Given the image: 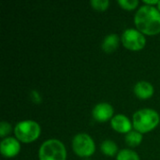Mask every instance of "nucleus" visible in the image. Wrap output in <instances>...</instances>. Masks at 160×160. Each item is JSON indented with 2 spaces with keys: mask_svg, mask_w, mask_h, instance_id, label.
<instances>
[{
  "mask_svg": "<svg viewBox=\"0 0 160 160\" xmlns=\"http://www.w3.org/2000/svg\"><path fill=\"white\" fill-rule=\"evenodd\" d=\"M137 29L145 35L153 36L160 33V12L154 6L141 7L134 18Z\"/></svg>",
  "mask_w": 160,
  "mask_h": 160,
  "instance_id": "obj_1",
  "label": "nucleus"
},
{
  "mask_svg": "<svg viewBox=\"0 0 160 160\" xmlns=\"http://www.w3.org/2000/svg\"><path fill=\"white\" fill-rule=\"evenodd\" d=\"M133 128L136 131L143 134L155 129L160 122L159 114L152 109H142L133 115Z\"/></svg>",
  "mask_w": 160,
  "mask_h": 160,
  "instance_id": "obj_2",
  "label": "nucleus"
},
{
  "mask_svg": "<svg viewBox=\"0 0 160 160\" xmlns=\"http://www.w3.org/2000/svg\"><path fill=\"white\" fill-rule=\"evenodd\" d=\"M38 158L39 160H66L67 151L60 141L51 139L40 146Z\"/></svg>",
  "mask_w": 160,
  "mask_h": 160,
  "instance_id": "obj_3",
  "label": "nucleus"
},
{
  "mask_svg": "<svg viewBox=\"0 0 160 160\" xmlns=\"http://www.w3.org/2000/svg\"><path fill=\"white\" fill-rule=\"evenodd\" d=\"M14 134L18 141L24 143H30L35 142L39 137L40 127L35 121H22L16 125Z\"/></svg>",
  "mask_w": 160,
  "mask_h": 160,
  "instance_id": "obj_4",
  "label": "nucleus"
},
{
  "mask_svg": "<svg viewBox=\"0 0 160 160\" xmlns=\"http://www.w3.org/2000/svg\"><path fill=\"white\" fill-rule=\"evenodd\" d=\"M72 149L81 158H88L95 153L96 145L93 139L86 133L77 134L72 140Z\"/></svg>",
  "mask_w": 160,
  "mask_h": 160,
  "instance_id": "obj_5",
  "label": "nucleus"
},
{
  "mask_svg": "<svg viewBox=\"0 0 160 160\" xmlns=\"http://www.w3.org/2000/svg\"><path fill=\"white\" fill-rule=\"evenodd\" d=\"M122 43L125 48L130 51H140L144 48L146 39L142 33L133 28L127 29L121 38Z\"/></svg>",
  "mask_w": 160,
  "mask_h": 160,
  "instance_id": "obj_6",
  "label": "nucleus"
},
{
  "mask_svg": "<svg viewBox=\"0 0 160 160\" xmlns=\"http://www.w3.org/2000/svg\"><path fill=\"white\" fill-rule=\"evenodd\" d=\"M20 150H21L20 142L15 138L8 137V138L4 139L1 142L0 151H1V154L5 158H14L19 154Z\"/></svg>",
  "mask_w": 160,
  "mask_h": 160,
  "instance_id": "obj_7",
  "label": "nucleus"
},
{
  "mask_svg": "<svg viewBox=\"0 0 160 160\" xmlns=\"http://www.w3.org/2000/svg\"><path fill=\"white\" fill-rule=\"evenodd\" d=\"M93 117L98 122H107L112 119L113 108L111 104L102 102L95 106L93 109Z\"/></svg>",
  "mask_w": 160,
  "mask_h": 160,
  "instance_id": "obj_8",
  "label": "nucleus"
},
{
  "mask_svg": "<svg viewBox=\"0 0 160 160\" xmlns=\"http://www.w3.org/2000/svg\"><path fill=\"white\" fill-rule=\"evenodd\" d=\"M111 125L112 128L119 133L128 134L131 131L132 128L131 122L127 116L123 114H117L114 117H112V119L111 120Z\"/></svg>",
  "mask_w": 160,
  "mask_h": 160,
  "instance_id": "obj_9",
  "label": "nucleus"
},
{
  "mask_svg": "<svg viewBox=\"0 0 160 160\" xmlns=\"http://www.w3.org/2000/svg\"><path fill=\"white\" fill-rule=\"evenodd\" d=\"M134 93L141 99H148L154 95V87L150 82L141 81L135 84Z\"/></svg>",
  "mask_w": 160,
  "mask_h": 160,
  "instance_id": "obj_10",
  "label": "nucleus"
},
{
  "mask_svg": "<svg viewBox=\"0 0 160 160\" xmlns=\"http://www.w3.org/2000/svg\"><path fill=\"white\" fill-rule=\"evenodd\" d=\"M119 40V37L116 34H111L107 36L102 42V50L107 53L114 52L118 47Z\"/></svg>",
  "mask_w": 160,
  "mask_h": 160,
  "instance_id": "obj_11",
  "label": "nucleus"
},
{
  "mask_svg": "<svg viewBox=\"0 0 160 160\" xmlns=\"http://www.w3.org/2000/svg\"><path fill=\"white\" fill-rule=\"evenodd\" d=\"M125 140H126V142L128 145H129L131 147H136V146L140 145L141 142H142V134L136 130L130 131L126 135Z\"/></svg>",
  "mask_w": 160,
  "mask_h": 160,
  "instance_id": "obj_12",
  "label": "nucleus"
},
{
  "mask_svg": "<svg viewBox=\"0 0 160 160\" xmlns=\"http://www.w3.org/2000/svg\"><path fill=\"white\" fill-rule=\"evenodd\" d=\"M100 149L104 155L109 156V157L114 156L118 151V147H117L116 143L111 140H106V141L102 142V143L100 145Z\"/></svg>",
  "mask_w": 160,
  "mask_h": 160,
  "instance_id": "obj_13",
  "label": "nucleus"
},
{
  "mask_svg": "<svg viewBox=\"0 0 160 160\" xmlns=\"http://www.w3.org/2000/svg\"><path fill=\"white\" fill-rule=\"evenodd\" d=\"M117 160H140V158L137 153L132 150L123 149L117 155Z\"/></svg>",
  "mask_w": 160,
  "mask_h": 160,
  "instance_id": "obj_14",
  "label": "nucleus"
},
{
  "mask_svg": "<svg viewBox=\"0 0 160 160\" xmlns=\"http://www.w3.org/2000/svg\"><path fill=\"white\" fill-rule=\"evenodd\" d=\"M90 4L94 9L98 10V11H104L109 8L110 1L109 0H92Z\"/></svg>",
  "mask_w": 160,
  "mask_h": 160,
  "instance_id": "obj_15",
  "label": "nucleus"
},
{
  "mask_svg": "<svg viewBox=\"0 0 160 160\" xmlns=\"http://www.w3.org/2000/svg\"><path fill=\"white\" fill-rule=\"evenodd\" d=\"M117 3L124 9H127V10L135 9L138 7V5H139V1L138 0H118Z\"/></svg>",
  "mask_w": 160,
  "mask_h": 160,
  "instance_id": "obj_16",
  "label": "nucleus"
},
{
  "mask_svg": "<svg viewBox=\"0 0 160 160\" xmlns=\"http://www.w3.org/2000/svg\"><path fill=\"white\" fill-rule=\"evenodd\" d=\"M11 131V126L8 122L2 121L0 124V137L4 138L6 135L9 134Z\"/></svg>",
  "mask_w": 160,
  "mask_h": 160,
  "instance_id": "obj_17",
  "label": "nucleus"
},
{
  "mask_svg": "<svg viewBox=\"0 0 160 160\" xmlns=\"http://www.w3.org/2000/svg\"><path fill=\"white\" fill-rule=\"evenodd\" d=\"M143 2L148 6H153V5H158L159 1L158 0H144Z\"/></svg>",
  "mask_w": 160,
  "mask_h": 160,
  "instance_id": "obj_18",
  "label": "nucleus"
},
{
  "mask_svg": "<svg viewBox=\"0 0 160 160\" xmlns=\"http://www.w3.org/2000/svg\"><path fill=\"white\" fill-rule=\"evenodd\" d=\"M158 9L159 10V12H160V1L158 2Z\"/></svg>",
  "mask_w": 160,
  "mask_h": 160,
  "instance_id": "obj_19",
  "label": "nucleus"
}]
</instances>
